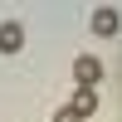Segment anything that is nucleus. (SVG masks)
<instances>
[{"label": "nucleus", "instance_id": "f257e3e1", "mask_svg": "<svg viewBox=\"0 0 122 122\" xmlns=\"http://www.w3.org/2000/svg\"><path fill=\"white\" fill-rule=\"evenodd\" d=\"M73 78H78V88H93L98 78H103V64H98L93 54H78L73 59Z\"/></svg>", "mask_w": 122, "mask_h": 122}, {"label": "nucleus", "instance_id": "f03ea898", "mask_svg": "<svg viewBox=\"0 0 122 122\" xmlns=\"http://www.w3.org/2000/svg\"><path fill=\"white\" fill-rule=\"evenodd\" d=\"M88 25H93V34H103V39H112L117 29H122V15L112 5H103V10H93V20H88Z\"/></svg>", "mask_w": 122, "mask_h": 122}, {"label": "nucleus", "instance_id": "7ed1b4c3", "mask_svg": "<svg viewBox=\"0 0 122 122\" xmlns=\"http://www.w3.org/2000/svg\"><path fill=\"white\" fill-rule=\"evenodd\" d=\"M20 49H25V29L15 20H5L0 25V54H20Z\"/></svg>", "mask_w": 122, "mask_h": 122}, {"label": "nucleus", "instance_id": "20e7f679", "mask_svg": "<svg viewBox=\"0 0 122 122\" xmlns=\"http://www.w3.org/2000/svg\"><path fill=\"white\" fill-rule=\"evenodd\" d=\"M68 107H73L78 117H88V112L98 107V93H93V88H78V93H73V103H68Z\"/></svg>", "mask_w": 122, "mask_h": 122}, {"label": "nucleus", "instance_id": "39448f33", "mask_svg": "<svg viewBox=\"0 0 122 122\" xmlns=\"http://www.w3.org/2000/svg\"><path fill=\"white\" fill-rule=\"evenodd\" d=\"M54 122H83V117H78L73 107H59V112H54Z\"/></svg>", "mask_w": 122, "mask_h": 122}]
</instances>
